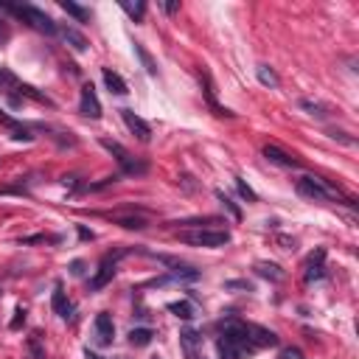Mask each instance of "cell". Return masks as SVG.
I'll list each match as a JSON object with an SVG mask.
<instances>
[{"label": "cell", "mask_w": 359, "mask_h": 359, "mask_svg": "<svg viewBox=\"0 0 359 359\" xmlns=\"http://www.w3.org/2000/svg\"><path fill=\"white\" fill-rule=\"evenodd\" d=\"M180 241L183 244H191V247H210V250H219L230 241V233L228 230H208V228H199V230H183L180 233Z\"/></svg>", "instance_id": "obj_3"}, {"label": "cell", "mask_w": 359, "mask_h": 359, "mask_svg": "<svg viewBox=\"0 0 359 359\" xmlns=\"http://www.w3.org/2000/svg\"><path fill=\"white\" fill-rule=\"evenodd\" d=\"M280 359H303V354H300V348H283Z\"/></svg>", "instance_id": "obj_35"}, {"label": "cell", "mask_w": 359, "mask_h": 359, "mask_svg": "<svg viewBox=\"0 0 359 359\" xmlns=\"http://www.w3.org/2000/svg\"><path fill=\"white\" fill-rule=\"evenodd\" d=\"M0 123H6V126H9V129H14V132L26 129L23 123H20V121H14V118H11V115H6V113H3V110H0Z\"/></svg>", "instance_id": "obj_32"}, {"label": "cell", "mask_w": 359, "mask_h": 359, "mask_svg": "<svg viewBox=\"0 0 359 359\" xmlns=\"http://www.w3.org/2000/svg\"><path fill=\"white\" fill-rule=\"evenodd\" d=\"M166 309L174 317H180V320H191V317H194V303H191V300H174V303H168Z\"/></svg>", "instance_id": "obj_22"}, {"label": "cell", "mask_w": 359, "mask_h": 359, "mask_svg": "<svg viewBox=\"0 0 359 359\" xmlns=\"http://www.w3.org/2000/svg\"><path fill=\"white\" fill-rule=\"evenodd\" d=\"M233 183H236V191L241 194V197H244L247 202H258V194H255L253 188H250V185H247L244 180H241V177H233Z\"/></svg>", "instance_id": "obj_28"}, {"label": "cell", "mask_w": 359, "mask_h": 359, "mask_svg": "<svg viewBox=\"0 0 359 359\" xmlns=\"http://www.w3.org/2000/svg\"><path fill=\"white\" fill-rule=\"evenodd\" d=\"M174 225H185V228H202V225H222V219L216 216H205V219H183V222H174Z\"/></svg>", "instance_id": "obj_31"}, {"label": "cell", "mask_w": 359, "mask_h": 359, "mask_svg": "<svg viewBox=\"0 0 359 359\" xmlns=\"http://www.w3.org/2000/svg\"><path fill=\"white\" fill-rule=\"evenodd\" d=\"M37 241H45V236H28V239H23V244H37Z\"/></svg>", "instance_id": "obj_42"}, {"label": "cell", "mask_w": 359, "mask_h": 359, "mask_svg": "<svg viewBox=\"0 0 359 359\" xmlns=\"http://www.w3.org/2000/svg\"><path fill=\"white\" fill-rule=\"evenodd\" d=\"M26 348H28V359H45V348H42V342L37 340V337H28Z\"/></svg>", "instance_id": "obj_29"}, {"label": "cell", "mask_w": 359, "mask_h": 359, "mask_svg": "<svg viewBox=\"0 0 359 359\" xmlns=\"http://www.w3.org/2000/svg\"><path fill=\"white\" fill-rule=\"evenodd\" d=\"M216 199H219L222 202V208H225V210H228V213H230V216H233V219H241V208H239V205H236V202H233V199H230V197H228V194H225V191H216Z\"/></svg>", "instance_id": "obj_26"}, {"label": "cell", "mask_w": 359, "mask_h": 359, "mask_svg": "<svg viewBox=\"0 0 359 359\" xmlns=\"http://www.w3.org/2000/svg\"><path fill=\"white\" fill-rule=\"evenodd\" d=\"M93 328H96V345H101V348L113 345V340H115V323H113V317L107 315V312H101V315L96 317Z\"/></svg>", "instance_id": "obj_7"}, {"label": "cell", "mask_w": 359, "mask_h": 359, "mask_svg": "<svg viewBox=\"0 0 359 359\" xmlns=\"http://www.w3.org/2000/svg\"><path fill=\"white\" fill-rule=\"evenodd\" d=\"M160 9L166 11V14H177V11H180V0H171V3H160Z\"/></svg>", "instance_id": "obj_38"}, {"label": "cell", "mask_w": 359, "mask_h": 359, "mask_svg": "<svg viewBox=\"0 0 359 359\" xmlns=\"http://www.w3.org/2000/svg\"><path fill=\"white\" fill-rule=\"evenodd\" d=\"M17 90H20V96H28V98H34V101H42V104H51V98L45 96V93H37L31 84H20Z\"/></svg>", "instance_id": "obj_30"}, {"label": "cell", "mask_w": 359, "mask_h": 359, "mask_svg": "<svg viewBox=\"0 0 359 359\" xmlns=\"http://www.w3.org/2000/svg\"><path fill=\"white\" fill-rule=\"evenodd\" d=\"M255 272H258L261 278H270V280H275V283L286 278V272L280 270L278 264H270V261H258V264H255Z\"/></svg>", "instance_id": "obj_18"}, {"label": "cell", "mask_w": 359, "mask_h": 359, "mask_svg": "<svg viewBox=\"0 0 359 359\" xmlns=\"http://www.w3.org/2000/svg\"><path fill=\"white\" fill-rule=\"evenodd\" d=\"M216 348H219L222 359H244V354H247L241 345H236V342L228 340V337H219V345H216Z\"/></svg>", "instance_id": "obj_16"}, {"label": "cell", "mask_w": 359, "mask_h": 359, "mask_svg": "<svg viewBox=\"0 0 359 359\" xmlns=\"http://www.w3.org/2000/svg\"><path fill=\"white\" fill-rule=\"evenodd\" d=\"M121 9L126 11V14L135 20V23H140V20H143V14H146V3H143V0H138V3H121Z\"/></svg>", "instance_id": "obj_27"}, {"label": "cell", "mask_w": 359, "mask_h": 359, "mask_svg": "<svg viewBox=\"0 0 359 359\" xmlns=\"http://www.w3.org/2000/svg\"><path fill=\"white\" fill-rule=\"evenodd\" d=\"M9 40H11V26H9V20L0 17V45H6Z\"/></svg>", "instance_id": "obj_33"}, {"label": "cell", "mask_w": 359, "mask_h": 359, "mask_svg": "<svg viewBox=\"0 0 359 359\" xmlns=\"http://www.w3.org/2000/svg\"><path fill=\"white\" fill-rule=\"evenodd\" d=\"M255 76H258V81H261L264 87H280V79H278V73H275V70L270 68V65H258V68H255Z\"/></svg>", "instance_id": "obj_19"}, {"label": "cell", "mask_w": 359, "mask_h": 359, "mask_svg": "<svg viewBox=\"0 0 359 359\" xmlns=\"http://www.w3.org/2000/svg\"><path fill=\"white\" fill-rule=\"evenodd\" d=\"M295 191L303 197V199H312V202H331V199H342V191L337 185H331L328 180L323 177H300L298 185H295Z\"/></svg>", "instance_id": "obj_2"}, {"label": "cell", "mask_w": 359, "mask_h": 359, "mask_svg": "<svg viewBox=\"0 0 359 359\" xmlns=\"http://www.w3.org/2000/svg\"><path fill=\"white\" fill-rule=\"evenodd\" d=\"M70 275H76V278L84 275V261H73V264H70Z\"/></svg>", "instance_id": "obj_39"}, {"label": "cell", "mask_w": 359, "mask_h": 359, "mask_svg": "<svg viewBox=\"0 0 359 359\" xmlns=\"http://www.w3.org/2000/svg\"><path fill=\"white\" fill-rule=\"evenodd\" d=\"M225 289H253V286H250V283H247V280H228V283H225Z\"/></svg>", "instance_id": "obj_36"}, {"label": "cell", "mask_w": 359, "mask_h": 359, "mask_svg": "<svg viewBox=\"0 0 359 359\" xmlns=\"http://www.w3.org/2000/svg\"><path fill=\"white\" fill-rule=\"evenodd\" d=\"M149 171V163L146 160H135V158H129L126 163L121 166V174H129V177H138V174H146Z\"/></svg>", "instance_id": "obj_24"}, {"label": "cell", "mask_w": 359, "mask_h": 359, "mask_svg": "<svg viewBox=\"0 0 359 359\" xmlns=\"http://www.w3.org/2000/svg\"><path fill=\"white\" fill-rule=\"evenodd\" d=\"M199 342H202L199 331H194V328H183V331H180V348H183L185 359H202L199 357Z\"/></svg>", "instance_id": "obj_10"}, {"label": "cell", "mask_w": 359, "mask_h": 359, "mask_svg": "<svg viewBox=\"0 0 359 359\" xmlns=\"http://www.w3.org/2000/svg\"><path fill=\"white\" fill-rule=\"evenodd\" d=\"M76 233H79L81 241H93V239H96V233H93V230H87L84 225H79V228H76Z\"/></svg>", "instance_id": "obj_37"}, {"label": "cell", "mask_w": 359, "mask_h": 359, "mask_svg": "<svg viewBox=\"0 0 359 359\" xmlns=\"http://www.w3.org/2000/svg\"><path fill=\"white\" fill-rule=\"evenodd\" d=\"M118 258V255H115ZM115 258L113 255H107L104 261H101V267H98V272L90 278V292H98V289H104L107 283L115 278Z\"/></svg>", "instance_id": "obj_9"}, {"label": "cell", "mask_w": 359, "mask_h": 359, "mask_svg": "<svg viewBox=\"0 0 359 359\" xmlns=\"http://www.w3.org/2000/svg\"><path fill=\"white\" fill-rule=\"evenodd\" d=\"M59 6H62V11H65V14L76 17L79 23H90V17H93V11L84 9V6H79V3H73V0H62Z\"/></svg>", "instance_id": "obj_17"}, {"label": "cell", "mask_w": 359, "mask_h": 359, "mask_svg": "<svg viewBox=\"0 0 359 359\" xmlns=\"http://www.w3.org/2000/svg\"><path fill=\"white\" fill-rule=\"evenodd\" d=\"M84 357H87V359H104V357H98V354H93V351H90V348L84 351Z\"/></svg>", "instance_id": "obj_43"}, {"label": "cell", "mask_w": 359, "mask_h": 359, "mask_svg": "<svg viewBox=\"0 0 359 359\" xmlns=\"http://www.w3.org/2000/svg\"><path fill=\"white\" fill-rule=\"evenodd\" d=\"M101 76H104V84H107V90H110L113 96H126V93H129L126 81H123L113 68H104V70H101Z\"/></svg>", "instance_id": "obj_14"}, {"label": "cell", "mask_w": 359, "mask_h": 359, "mask_svg": "<svg viewBox=\"0 0 359 359\" xmlns=\"http://www.w3.org/2000/svg\"><path fill=\"white\" fill-rule=\"evenodd\" d=\"M101 146H104V149L110 152V155H115V160H118V163H121V166H123V163H126V160L132 158V155H129V152H126V149H123V146H121V143H118V140L101 138Z\"/></svg>", "instance_id": "obj_23"}, {"label": "cell", "mask_w": 359, "mask_h": 359, "mask_svg": "<svg viewBox=\"0 0 359 359\" xmlns=\"http://www.w3.org/2000/svg\"><path fill=\"white\" fill-rule=\"evenodd\" d=\"M51 306H53V315H59L62 320H70V317H73V303L68 300L65 289H62V283H56V289H53Z\"/></svg>", "instance_id": "obj_13"}, {"label": "cell", "mask_w": 359, "mask_h": 359, "mask_svg": "<svg viewBox=\"0 0 359 359\" xmlns=\"http://www.w3.org/2000/svg\"><path fill=\"white\" fill-rule=\"evenodd\" d=\"M0 11H6V14H14V17H20L23 23H28L31 28H37V31H42V34L53 37L56 31H59V26L53 23L48 14H45L42 9H37V6H28V3H0Z\"/></svg>", "instance_id": "obj_1"}, {"label": "cell", "mask_w": 359, "mask_h": 359, "mask_svg": "<svg viewBox=\"0 0 359 359\" xmlns=\"http://www.w3.org/2000/svg\"><path fill=\"white\" fill-rule=\"evenodd\" d=\"M152 340H155L152 328H132L129 331V345H135V348H146Z\"/></svg>", "instance_id": "obj_21"}, {"label": "cell", "mask_w": 359, "mask_h": 359, "mask_svg": "<svg viewBox=\"0 0 359 359\" xmlns=\"http://www.w3.org/2000/svg\"><path fill=\"white\" fill-rule=\"evenodd\" d=\"M56 34H59L62 40H65V42H68V45H70V48H73L76 53H84V51L90 48L87 37L81 34V31H76L73 26H59V31H56Z\"/></svg>", "instance_id": "obj_11"}, {"label": "cell", "mask_w": 359, "mask_h": 359, "mask_svg": "<svg viewBox=\"0 0 359 359\" xmlns=\"http://www.w3.org/2000/svg\"><path fill=\"white\" fill-rule=\"evenodd\" d=\"M328 135H331L334 140H342V143H348V146H354V143H357V140L354 138H348V132H340V129H331L328 132Z\"/></svg>", "instance_id": "obj_34"}, {"label": "cell", "mask_w": 359, "mask_h": 359, "mask_svg": "<svg viewBox=\"0 0 359 359\" xmlns=\"http://www.w3.org/2000/svg\"><path fill=\"white\" fill-rule=\"evenodd\" d=\"M118 113H121L126 129H129L140 143H149V140H152V126H149V123L143 121L140 115H135V110H129V107H123V110H118Z\"/></svg>", "instance_id": "obj_6"}, {"label": "cell", "mask_w": 359, "mask_h": 359, "mask_svg": "<svg viewBox=\"0 0 359 359\" xmlns=\"http://www.w3.org/2000/svg\"><path fill=\"white\" fill-rule=\"evenodd\" d=\"M250 337H253L255 348H264V345H278V334L270 331V328H261V325L250 323Z\"/></svg>", "instance_id": "obj_15"}, {"label": "cell", "mask_w": 359, "mask_h": 359, "mask_svg": "<svg viewBox=\"0 0 359 359\" xmlns=\"http://www.w3.org/2000/svg\"><path fill=\"white\" fill-rule=\"evenodd\" d=\"M79 113L84 115V118H93V121L101 118V101H98L93 84H81V90H79Z\"/></svg>", "instance_id": "obj_5"}, {"label": "cell", "mask_w": 359, "mask_h": 359, "mask_svg": "<svg viewBox=\"0 0 359 359\" xmlns=\"http://www.w3.org/2000/svg\"><path fill=\"white\" fill-rule=\"evenodd\" d=\"M298 107H300V110H306L312 118H328V113H331L325 104H320V101H312V98H300Z\"/></svg>", "instance_id": "obj_20"}, {"label": "cell", "mask_w": 359, "mask_h": 359, "mask_svg": "<svg viewBox=\"0 0 359 359\" xmlns=\"http://www.w3.org/2000/svg\"><path fill=\"white\" fill-rule=\"evenodd\" d=\"M278 244H283V250H295V239H289V236H278Z\"/></svg>", "instance_id": "obj_41"}, {"label": "cell", "mask_w": 359, "mask_h": 359, "mask_svg": "<svg viewBox=\"0 0 359 359\" xmlns=\"http://www.w3.org/2000/svg\"><path fill=\"white\" fill-rule=\"evenodd\" d=\"M155 359H158V357H155Z\"/></svg>", "instance_id": "obj_45"}, {"label": "cell", "mask_w": 359, "mask_h": 359, "mask_svg": "<svg viewBox=\"0 0 359 359\" xmlns=\"http://www.w3.org/2000/svg\"><path fill=\"white\" fill-rule=\"evenodd\" d=\"M14 315H17V317H14V320H11V328H20V325L26 323V312H23V309H17V312H14Z\"/></svg>", "instance_id": "obj_40"}, {"label": "cell", "mask_w": 359, "mask_h": 359, "mask_svg": "<svg viewBox=\"0 0 359 359\" xmlns=\"http://www.w3.org/2000/svg\"><path fill=\"white\" fill-rule=\"evenodd\" d=\"M107 216H110L115 225H121V228H126V230L149 228V213L143 208H126V210H121V213H107Z\"/></svg>", "instance_id": "obj_4"}, {"label": "cell", "mask_w": 359, "mask_h": 359, "mask_svg": "<svg viewBox=\"0 0 359 359\" xmlns=\"http://www.w3.org/2000/svg\"><path fill=\"white\" fill-rule=\"evenodd\" d=\"M325 278V250H315V253L309 255L306 261V280H320Z\"/></svg>", "instance_id": "obj_12"}, {"label": "cell", "mask_w": 359, "mask_h": 359, "mask_svg": "<svg viewBox=\"0 0 359 359\" xmlns=\"http://www.w3.org/2000/svg\"><path fill=\"white\" fill-rule=\"evenodd\" d=\"M135 53H138V59L143 62L146 73H149V76H158V65H155V59H152V53L143 48V42H135Z\"/></svg>", "instance_id": "obj_25"}, {"label": "cell", "mask_w": 359, "mask_h": 359, "mask_svg": "<svg viewBox=\"0 0 359 359\" xmlns=\"http://www.w3.org/2000/svg\"><path fill=\"white\" fill-rule=\"evenodd\" d=\"M0 81H3V73H0Z\"/></svg>", "instance_id": "obj_44"}, {"label": "cell", "mask_w": 359, "mask_h": 359, "mask_svg": "<svg viewBox=\"0 0 359 359\" xmlns=\"http://www.w3.org/2000/svg\"><path fill=\"white\" fill-rule=\"evenodd\" d=\"M261 152H264V158L270 160V163H275V166H283V168H300V166H303L295 155L283 152L280 146H275V143H267Z\"/></svg>", "instance_id": "obj_8"}]
</instances>
